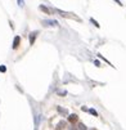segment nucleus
<instances>
[{
	"instance_id": "obj_3",
	"label": "nucleus",
	"mask_w": 126,
	"mask_h": 130,
	"mask_svg": "<svg viewBox=\"0 0 126 130\" xmlns=\"http://www.w3.org/2000/svg\"><path fill=\"white\" fill-rule=\"evenodd\" d=\"M19 43H21V36H16L14 41H13V49H17L19 46Z\"/></svg>"
},
{
	"instance_id": "obj_12",
	"label": "nucleus",
	"mask_w": 126,
	"mask_h": 130,
	"mask_svg": "<svg viewBox=\"0 0 126 130\" xmlns=\"http://www.w3.org/2000/svg\"><path fill=\"white\" fill-rule=\"evenodd\" d=\"M17 1H18V4H19L21 6H23V5H25V1H23V0H17Z\"/></svg>"
},
{
	"instance_id": "obj_14",
	"label": "nucleus",
	"mask_w": 126,
	"mask_h": 130,
	"mask_svg": "<svg viewBox=\"0 0 126 130\" xmlns=\"http://www.w3.org/2000/svg\"><path fill=\"white\" fill-rule=\"evenodd\" d=\"M114 1H116V3H117V4H118V5H122V3L120 1V0H114Z\"/></svg>"
},
{
	"instance_id": "obj_13",
	"label": "nucleus",
	"mask_w": 126,
	"mask_h": 130,
	"mask_svg": "<svg viewBox=\"0 0 126 130\" xmlns=\"http://www.w3.org/2000/svg\"><path fill=\"white\" fill-rule=\"evenodd\" d=\"M94 63H95V66H97V67H101V66H99V65H101V63H99V61H95Z\"/></svg>"
},
{
	"instance_id": "obj_11",
	"label": "nucleus",
	"mask_w": 126,
	"mask_h": 130,
	"mask_svg": "<svg viewBox=\"0 0 126 130\" xmlns=\"http://www.w3.org/2000/svg\"><path fill=\"white\" fill-rule=\"evenodd\" d=\"M5 71H6L5 66H0V72H5Z\"/></svg>"
},
{
	"instance_id": "obj_15",
	"label": "nucleus",
	"mask_w": 126,
	"mask_h": 130,
	"mask_svg": "<svg viewBox=\"0 0 126 130\" xmlns=\"http://www.w3.org/2000/svg\"><path fill=\"white\" fill-rule=\"evenodd\" d=\"M68 130H77V128H75V126H71V128H69Z\"/></svg>"
},
{
	"instance_id": "obj_2",
	"label": "nucleus",
	"mask_w": 126,
	"mask_h": 130,
	"mask_svg": "<svg viewBox=\"0 0 126 130\" xmlns=\"http://www.w3.org/2000/svg\"><path fill=\"white\" fill-rule=\"evenodd\" d=\"M39 9L41 10V12H44L45 14H48V16H50V14H51V9H49V8H48V6H45V5H40Z\"/></svg>"
},
{
	"instance_id": "obj_10",
	"label": "nucleus",
	"mask_w": 126,
	"mask_h": 130,
	"mask_svg": "<svg viewBox=\"0 0 126 130\" xmlns=\"http://www.w3.org/2000/svg\"><path fill=\"white\" fill-rule=\"evenodd\" d=\"M88 112H89V113H91V115H94V116H98V112H97V111H95L94 108H90V110L88 111Z\"/></svg>"
},
{
	"instance_id": "obj_6",
	"label": "nucleus",
	"mask_w": 126,
	"mask_h": 130,
	"mask_svg": "<svg viewBox=\"0 0 126 130\" xmlns=\"http://www.w3.org/2000/svg\"><path fill=\"white\" fill-rule=\"evenodd\" d=\"M66 125H67V124H66V121H59L57 124V128H55V129H57V130H62V129L66 128Z\"/></svg>"
},
{
	"instance_id": "obj_5",
	"label": "nucleus",
	"mask_w": 126,
	"mask_h": 130,
	"mask_svg": "<svg viewBox=\"0 0 126 130\" xmlns=\"http://www.w3.org/2000/svg\"><path fill=\"white\" fill-rule=\"evenodd\" d=\"M44 26H57L58 22L57 21H43Z\"/></svg>"
},
{
	"instance_id": "obj_8",
	"label": "nucleus",
	"mask_w": 126,
	"mask_h": 130,
	"mask_svg": "<svg viewBox=\"0 0 126 130\" xmlns=\"http://www.w3.org/2000/svg\"><path fill=\"white\" fill-rule=\"evenodd\" d=\"M57 110H58V112L61 115H67V110L62 108V107H57Z\"/></svg>"
},
{
	"instance_id": "obj_7",
	"label": "nucleus",
	"mask_w": 126,
	"mask_h": 130,
	"mask_svg": "<svg viewBox=\"0 0 126 130\" xmlns=\"http://www.w3.org/2000/svg\"><path fill=\"white\" fill-rule=\"evenodd\" d=\"M77 130H88V129H86L84 122H79V124H77Z\"/></svg>"
},
{
	"instance_id": "obj_9",
	"label": "nucleus",
	"mask_w": 126,
	"mask_h": 130,
	"mask_svg": "<svg viewBox=\"0 0 126 130\" xmlns=\"http://www.w3.org/2000/svg\"><path fill=\"white\" fill-rule=\"evenodd\" d=\"M90 22H91V23L94 25V26H95V27H97V28H99V27H101L98 22H97V21H94V18H90Z\"/></svg>"
},
{
	"instance_id": "obj_1",
	"label": "nucleus",
	"mask_w": 126,
	"mask_h": 130,
	"mask_svg": "<svg viewBox=\"0 0 126 130\" xmlns=\"http://www.w3.org/2000/svg\"><path fill=\"white\" fill-rule=\"evenodd\" d=\"M38 35H39V31H34L30 34V45H34L35 44V40L38 38Z\"/></svg>"
},
{
	"instance_id": "obj_4",
	"label": "nucleus",
	"mask_w": 126,
	"mask_h": 130,
	"mask_svg": "<svg viewBox=\"0 0 126 130\" xmlns=\"http://www.w3.org/2000/svg\"><path fill=\"white\" fill-rule=\"evenodd\" d=\"M77 120H79V116H77L76 113H72V115H69V116H68V121L72 122V124H73V122H76Z\"/></svg>"
}]
</instances>
